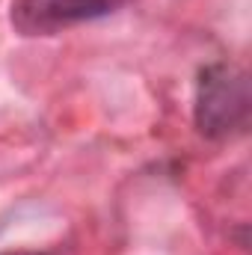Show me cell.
Segmentation results:
<instances>
[{
  "label": "cell",
  "instance_id": "obj_2",
  "mask_svg": "<svg viewBox=\"0 0 252 255\" xmlns=\"http://www.w3.org/2000/svg\"><path fill=\"white\" fill-rule=\"evenodd\" d=\"M127 0H12L9 21L21 36H54L116 12Z\"/></svg>",
  "mask_w": 252,
  "mask_h": 255
},
{
  "label": "cell",
  "instance_id": "obj_1",
  "mask_svg": "<svg viewBox=\"0 0 252 255\" xmlns=\"http://www.w3.org/2000/svg\"><path fill=\"white\" fill-rule=\"evenodd\" d=\"M250 119V80L241 68L211 65L202 71L196 122L208 136H229L244 130Z\"/></svg>",
  "mask_w": 252,
  "mask_h": 255
},
{
  "label": "cell",
  "instance_id": "obj_3",
  "mask_svg": "<svg viewBox=\"0 0 252 255\" xmlns=\"http://www.w3.org/2000/svg\"><path fill=\"white\" fill-rule=\"evenodd\" d=\"M6 255H33V253H6Z\"/></svg>",
  "mask_w": 252,
  "mask_h": 255
}]
</instances>
